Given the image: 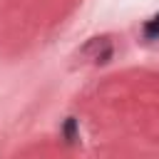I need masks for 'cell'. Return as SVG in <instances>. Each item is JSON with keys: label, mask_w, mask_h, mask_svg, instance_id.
I'll list each match as a JSON object with an SVG mask.
<instances>
[{"label": "cell", "mask_w": 159, "mask_h": 159, "mask_svg": "<svg viewBox=\"0 0 159 159\" xmlns=\"http://www.w3.org/2000/svg\"><path fill=\"white\" fill-rule=\"evenodd\" d=\"M144 37H149V40H159V15L152 17L149 22H144Z\"/></svg>", "instance_id": "obj_1"}]
</instances>
